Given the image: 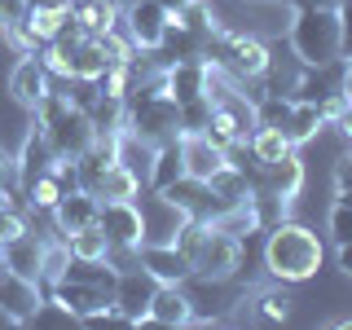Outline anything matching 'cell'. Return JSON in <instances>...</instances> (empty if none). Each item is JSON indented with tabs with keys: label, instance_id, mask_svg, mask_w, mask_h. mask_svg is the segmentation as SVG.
<instances>
[{
	"label": "cell",
	"instance_id": "obj_24",
	"mask_svg": "<svg viewBox=\"0 0 352 330\" xmlns=\"http://www.w3.org/2000/svg\"><path fill=\"white\" fill-rule=\"evenodd\" d=\"M66 247H71V256H80V260H106V251H110V238L102 234V225H84V229H75V234H66Z\"/></svg>",
	"mask_w": 352,
	"mask_h": 330
},
{
	"label": "cell",
	"instance_id": "obj_22",
	"mask_svg": "<svg viewBox=\"0 0 352 330\" xmlns=\"http://www.w3.org/2000/svg\"><path fill=\"white\" fill-rule=\"evenodd\" d=\"M247 150L256 154V163H260V168H269V163H278L282 154H291L295 146L286 141V132H282V128H273V124H260V128L247 137Z\"/></svg>",
	"mask_w": 352,
	"mask_h": 330
},
{
	"label": "cell",
	"instance_id": "obj_9",
	"mask_svg": "<svg viewBox=\"0 0 352 330\" xmlns=\"http://www.w3.org/2000/svg\"><path fill=\"white\" fill-rule=\"evenodd\" d=\"M154 286H159V282H154L150 273L141 269V264H132V269H124V273L115 278V295H110V304H115L119 313H124L128 322L137 326L141 317H146L150 300H154Z\"/></svg>",
	"mask_w": 352,
	"mask_h": 330
},
{
	"label": "cell",
	"instance_id": "obj_20",
	"mask_svg": "<svg viewBox=\"0 0 352 330\" xmlns=\"http://www.w3.org/2000/svg\"><path fill=\"white\" fill-rule=\"evenodd\" d=\"M322 128H326L322 106H317V102H295V97H291V115H286V124H282L286 141L300 150V146H308V141H317V132H322Z\"/></svg>",
	"mask_w": 352,
	"mask_h": 330
},
{
	"label": "cell",
	"instance_id": "obj_8",
	"mask_svg": "<svg viewBox=\"0 0 352 330\" xmlns=\"http://www.w3.org/2000/svg\"><path fill=\"white\" fill-rule=\"evenodd\" d=\"M97 225L110 238V247H141V238H146L137 198H110V203H102L97 207Z\"/></svg>",
	"mask_w": 352,
	"mask_h": 330
},
{
	"label": "cell",
	"instance_id": "obj_26",
	"mask_svg": "<svg viewBox=\"0 0 352 330\" xmlns=\"http://www.w3.org/2000/svg\"><path fill=\"white\" fill-rule=\"evenodd\" d=\"M326 234H330V242H335V247L352 242V203L335 198V207H330V216H326Z\"/></svg>",
	"mask_w": 352,
	"mask_h": 330
},
{
	"label": "cell",
	"instance_id": "obj_2",
	"mask_svg": "<svg viewBox=\"0 0 352 330\" xmlns=\"http://www.w3.org/2000/svg\"><path fill=\"white\" fill-rule=\"evenodd\" d=\"M286 44L304 66H322L344 58V27H339V5H300L291 9Z\"/></svg>",
	"mask_w": 352,
	"mask_h": 330
},
{
	"label": "cell",
	"instance_id": "obj_14",
	"mask_svg": "<svg viewBox=\"0 0 352 330\" xmlns=\"http://www.w3.org/2000/svg\"><path fill=\"white\" fill-rule=\"evenodd\" d=\"M168 203H176L185 216H198V220H212L220 212V203H216V194H212V185L207 181H198V176H176L172 185H163L159 190Z\"/></svg>",
	"mask_w": 352,
	"mask_h": 330
},
{
	"label": "cell",
	"instance_id": "obj_23",
	"mask_svg": "<svg viewBox=\"0 0 352 330\" xmlns=\"http://www.w3.org/2000/svg\"><path fill=\"white\" fill-rule=\"evenodd\" d=\"M141 190H146V185L137 181V176H132L124 163H110L106 168V176H102V185H97V198H102V203H110V198H137Z\"/></svg>",
	"mask_w": 352,
	"mask_h": 330
},
{
	"label": "cell",
	"instance_id": "obj_5",
	"mask_svg": "<svg viewBox=\"0 0 352 330\" xmlns=\"http://www.w3.org/2000/svg\"><path fill=\"white\" fill-rule=\"evenodd\" d=\"M190 269L203 273V278H238V269H242V238L225 234V229H216L212 220H207L203 238H198L194 251H190Z\"/></svg>",
	"mask_w": 352,
	"mask_h": 330
},
{
	"label": "cell",
	"instance_id": "obj_29",
	"mask_svg": "<svg viewBox=\"0 0 352 330\" xmlns=\"http://www.w3.org/2000/svg\"><path fill=\"white\" fill-rule=\"evenodd\" d=\"M339 27H344V58H352V0H339Z\"/></svg>",
	"mask_w": 352,
	"mask_h": 330
},
{
	"label": "cell",
	"instance_id": "obj_32",
	"mask_svg": "<svg viewBox=\"0 0 352 330\" xmlns=\"http://www.w3.org/2000/svg\"><path fill=\"white\" fill-rule=\"evenodd\" d=\"M159 5H163V9H168V14L176 18V14H181V9H185V5H190V0H159Z\"/></svg>",
	"mask_w": 352,
	"mask_h": 330
},
{
	"label": "cell",
	"instance_id": "obj_11",
	"mask_svg": "<svg viewBox=\"0 0 352 330\" xmlns=\"http://www.w3.org/2000/svg\"><path fill=\"white\" fill-rule=\"evenodd\" d=\"M176 146H181L185 176H198V181H212V176L229 163V150H220L216 141L203 137V132H181V137H176Z\"/></svg>",
	"mask_w": 352,
	"mask_h": 330
},
{
	"label": "cell",
	"instance_id": "obj_31",
	"mask_svg": "<svg viewBox=\"0 0 352 330\" xmlns=\"http://www.w3.org/2000/svg\"><path fill=\"white\" fill-rule=\"evenodd\" d=\"M344 97L352 102V58H344Z\"/></svg>",
	"mask_w": 352,
	"mask_h": 330
},
{
	"label": "cell",
	"instance_id": "obj_1",
	"mask_svg": "<svg viewBox=\"0 0 352 330\" xmlns=\"http://www.w3.org/2000/svg\"><path fill=\"white\" fill-rule=\"evenodd\" d=\"M322 269H326V242L317 238V229L286 216L264 229V273H269V282L304 286Z\"/></svg>",
	"mask_w": 352,
	"mask_h": 330
},
{
	"label": "cell",
	"instance_id": "obj_33",
	"mask_svg": "<svg viewBox=\"0 0 352 330\" xmlns=\"http://www.w3.org/2000/svg\"><path fill=\"white\" fill-rule=\"evenodd\" d=\"M106 5H115V9H119V14H124V9L132 5V0H106Z\"/></svg>",
	"mask_w": 352,
	"mask_h": 330
},
{
	"label": "cell",
	"instance_id": "obj_6",
	"mask_svg": "<svg viewBox=\"0 0 352 330\" xmlns=\"http://www.w3.org/2000/svg\"><path fill=\"white\" fill-rule=\"evenodd\" d=\"M168 22H172V14L159 5V0H132V5L124 9V18H119V27H124V36L132 40L137 53H154L163 44Z\"/></svg>",
	"mask_w": 352,
	"mask_h": 330
},
{
	"label": "cell",
	"instance_id": "obj_4",
	"mask_svg": "<svg viewBox=\"0 0 352 330\" xmlns=\"http://www.w3.org/2000/svg\"><path fill=\"white\" fill-rule=\"evenodd\" d=\"M181 286L190 300V322H229L247 295L238 278H203V273H190Z\"/></svg>",
	"mask_w": 352,
	"mask_h": 330
},
{
	"label": "cell",
	"instance_id": "obj_10",
	"mask_svg": "<svg viewBox=\"0 0 352 330\" xmlns=\"http://www.w3.org/2000/svg\"><path fill=\"white\" fill-rule=\"evenodd\" d=\"M137 203H141V229H146V238H141V242H172L176 229L185 225V212L176 203H168L159 190H154V194L141 190Z\"/></svg>",
	"mask_w": 352,
	"mask_h": 330
},
{
	"label": "cell",
	"instance_id": "obj_18",
	"mask_svg": "<svg viewBox=\"0 0 352 330\" xmlns=\"http://www.w3.org/2000/svg\"><path fill=\"white\" fill-rule=\"evenodd\" d=\"M97 207H102V198L97 194H88V190H71V194H62L58 198V207H53V229L66 238V234H75V229H84V225H93L97 220Z\"/></svg>",
	"mask_w": 352,
	"mask_h": 330
},
{
	"label": "cell",
	"instance_id": "obj_27",
	"mask_svg": "<svg viewBox=\"0 0 352 330\" xmlns=\"http://www.w3.org/2000/svg\"><path fill=\"white\" fill-rule=\"evenodd\" d=\"M207 119H212V102H207V97H190V102H181V132H203Z\"/></svg>",
	"mask_w": 352,
	"mask_h": 330
},
{
	"label": "cell",
	"instance_id": "obj_25",
	"mask_svg": "<svg viewBox=\"0 0 352 330\" xmlns=\"http://www.w3.org/2000/svg\"><path fill=\"white\" fill-rule=\"evenodd\" d=\"M176 176H185V163H181V146L168 141V146L154 150V168H150V190H163V185H172Z\"/></svg>",
	"mask_w": 352,
	"mask_h": 330
},
{
	"label": "cell",
	"instance_id": "obj_21",
	"mask_svg": "<svg viewBox=\"0 0 352 330\" xmlns=\"http://www.w3.org/2000/svg\"><path fill=\"white\" fill-rule=\"evenodd\" d=\"M119 9L106 5V0H75V22H80L84 36H106V31L119 27Z\"/></svg>",
	"mask_w": 352,
	"mask_h": 330
},
{
	"label": "cell",
	"instance_id": "obj_15",
	"mask_svg": "<svg viewBox=\"0 0 352 330\" xmlns=\"http://www.w3.org/2000/svg\"><path fill=\"white\" fill-rule=\"evenodd\" d=\"M304 181H308V172H304V159L300 154H282L278 163H269V168L260 172V181H256V190H269V194H278L286 207L300 198V190H304Z\"/></svg>",
	"mask_w": 352,
	"mask_h": 330
},
{
	"label": "cell",
	"instance_id": "obj_17",
	"mask_svg": "<svg viewBox=\"0 0 352 330\" xmlns=\"http://www.w3.org/2000/svg\"><path fill=\"white\" fill-rule=\"evenodd\" d=\"M291 304L295 300L286 295V286L273 282V286H260V291H247V295H242L238 313L247 317V322H286V317H291Z\"/></svg>",
	"mask_w": 352,
	"mask_h": 330
},
{
	"label": "cell",
	"instance_id": "obj_19",
	"mask_svg": "<svg viewBox=\"0 0 352 330\" xmlns=\"http://www.w3.org/2000/svg\"><path fill=\"white\" fill-rule=\"evenodd\" d=\"M53 234V229H49ZM40 238L36 229H22L18 238H9L5 247H0V260H5V269L9 273H22V278H31V282H40Z\"/></svg>",
	"mask_w": 352,
	"mask_h": 330
},
{
	"label": "cell",
	"instance_id": "obj_7",
	"mask_svg": "<svg viewBox=\"0 0 352 330\" xmlns=\"http://www.w3.org/2000/svg\"><path fill=\"white\" fill-rule=\"evenodd\" d=\"M49 88H53V75H49V66L40 62V53H22V58L14 62V71H9V80H5L9 102H14L18 110H27V115L44 102Z\"/></svg>",
	"mask_w": 352,
	"mask_h": 330
},
{
	"label": "cell",
	"instance_id": "obj_3",
	"mask_svg": "<svg viewBox=\"0 0 352 330\" xmlns=\"http://www.w3.org/2000/svg\"><path fill=\"white\" fill-rule=\"evenodd\" d=\"M124 128L132 137L150 141V146H168L181 137V106L168 93H124Z\"/></svg>",
	"mask_w": 352,
	"mask_h": 330
},
{
	"label": "cell",
	"instance_id": "obj_16",
	"mask_svg": "<svg viewBox=\"0 0 352 330\" xmlns=\"http://www.w3.org/2000/svg\"><path fill=\"white\" fill-rule=\"evenodd\" d=\"M137 326H190V300H185L181 282H159L154 286V300L146 308Z\"/></svg>",
	"mask_w": 352,
	"mask_h": 330
},
{
	"label": "cell",
	"instance_id": "obj_13",
	"mask_svg": "<svg viewBox=\"0 0 352 330\" xmlns=\"http://www.w3.org/2000/svg\"><path fill=\"white\" fill-rule=\"evenodd\" d=\"M44 300V286L22 278V273H0V313L9 317V322H31V313H36V304Z\"/></svg>",
	"mask_w": 352,
	"mask_h": 330
},
{
	"label": "cell",
	"instance_id": "obj_12",
	"mask_svg": "<svg viewBox=\"0 0 352 330\" xmlns=\"http://www.w3.org/2000/svg\"><path fill=\"white\" fill-rule=\"evenodd\" d=\"M137 260H141V269H146L154 282H185L194 273L190 256H185L176 242H141Z\"/></svg>",
	"mask_w": 352,
	"mask_h": 330
},
{
	"label": "cell",
	"instance_id": "obj_30",
	"mask_svg": "<svg viewBox=\"0 0 352 330\" xmlns=\"http://www.w3.org/2000/svg\"><path fill=\"white\" fill-rule=\"evenodd\" d=\"M335 264L344 278H352V242H344V247H335Z\"/></svg>",
	"mask_w": 352,
	"mask_h": 330
},
{
	"label": "cell",
	"instance_id": "obj_28",
	"mask_svg": "<svg viewBox=\"0 0 352 330\" xmlns=\"http://www.w3.org/2000/svg\"><path fill=\"white\" fill-rule=\"evenodd\" d=\"M27 0H0V40L9 36V31H18L22 22H27Z\"/></svg>",
	"mask_w": 352,
	"mask_h": 330
}]
</instances>
